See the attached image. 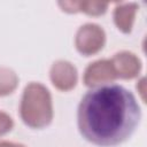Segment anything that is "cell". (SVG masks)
Wrapping results in <instances>:
<instances>
[{
	"instance_id": "cell-7",
	"label": "cell",
	"mask_w": 147,
	"mask_h": 147,
	"mask_svg": "<svg viewBox=\"0 0 147 147\" xmlns=\"http://www.w3.org/2000/svg\"><path fill=\"white\" fill-rule=\"evenodd\" d=\"M139 6L136 2H118L113 11V20L116 28L123 33H130L133 29Z\"/></svg>"
},
{
	"instance_id": "cell-6",
	"label": "cell",
	"mask_w": 147,
	"mask_h": 147,
	"mask_svg": "<svg viewBox=\"0 0 147 147\" xmlns=\"http://www.w3.org/2000/svg\"><path fill=\"white\" fill-rule=\"evenodd\" d=\"M115 75L121 79H133L138 77L142 69L141 60L130 51H121L110 59Z\"/></svg>"
},
{
	"instance_id": "cell-3",
	"label": "cell",
	"mask_w": 147,
	"mask_h": 147,
	"mask_svg": "<svg viewBox=\"0 0 147 147\" xmlns=\"http://www.w3.org/2000/svg\"><path fill=\"white\" fill-rule=\"evenodd\" d=\"M107 41L106 31L96 23H85L80 25L75 34V47L84 56L98 54Z\"/></svg>"
},
{
	"instance_id": "cell-9",
	"label": "cell",
	"mask_w": 147,
	"mask_h": 147,
	"mask_svg": "<svg viewBox=\"0 0 147 147\" xmlns=\"http://www.w3.org/2000/svg\"><path fill=\"white\" fill-rule=\"evenodd\" d=\"M108 2L106 1H93V0H82L77 1L78 13H84L90 16H100L107 11Z\"/></svg>"
},
{
	"instance_id": "cell-8",
	"label": "cell",
	"mask_w": 147,
	"mask_h": 147,
	"mask_svg": "<svg viewBox=\"0 0 147 147\" xmlns=\"http://www.w3.org/2000/svg\"><path fill=\"white\" fill-rule=\"evenodd\" d=\"M18 82L20 78L13 69L0 67V96H7L14 93L18 86Z\"/></svg>"
},
{
	"instance_id": "cell-13",
	"label": "cell",
	"mask_w": 147,
	"mask_h": 147,
	"mask_svg": "<svg viewBox=\"0 0 147 147\" xmlns=\"http://www.w3.org/2000/svg\"><path fill=\"white\" fill-rule=\"evenodd\" d=\"M0 147H26L23 144L20 142H14V141H8V140H0Z\"/></svg>"
},
{
	"instance_id": "cell-4",
	"label": "cell",
	"mask_w": 147,
	"mask_h": 147,
	"mask_svg": "<svg viewBox=\"0 0 147 147\" xmlns=\"http://www.w3.org/2000/svg\"><path fill=\"white\" fill-rule=\"evenodd\" d=\"M116 79L110 59H99L91 62L83 74V83L90 88L109 85Z\"/></svg>"
},
{
	"instance_id": "cell-12",
	"label": "cell",
	"mask_w": 147,
	"mask_h": 147,
	"mask_svg": "<svg viewBox=\"0 0 147 147\" xmlns=\"http://www.w3.org/2000/svg\"><path fill=\"white\" fill-rule=\"evenodd\" d=\"M137 90H138V92L140 93L141 99H142L144 102H145V78H144V77L140 78L139 82L137 83Z\"/></svg>"
},
{
	"instance_id": "cell-2",
	"label": "cell",
	"mask_w": 147,
	"mask_h": 147,
	"mask_svg": "<svg viewBox=\"0 0 147 147\" xmlns=\"http://www.w3.org/2000/svg\"><path fill=\"white\" fill-rule=\"evenodd\" d=\"M53 99L49 90L39 82L29 83L22 93L20 117L31 129H44L53 119Z\"/></svg>"
},
{
	"instance_id": "cell-10",
	"label": "cell",
	"mask_w": 147,
	"mask_h": 147,
	"mask_svg": "<svg viewBox=\"0 0 147 147\" xmlns=\"http://www.w3.org/2000/svg\"><path fill=\"white\" fill-rule=\"evenodd\" d=\"M14 127V121L9 114L0 110V137L10 132Z\"/></svg>"
},
{
	"instance_id": "cell-11",
	"label": "cell",
	"mask_w": 147,
	"mask_h": 147,
	"mask_svg": "<svg viewBox=\"0 0 147 147\" xmlns=\"http://www.w3.org/2000/svg\"><path fill=\"white\" fill-rule=\"evenodd\" d=\"M59 6L61 7V9L65 13H78L77 9V1H60Z\"/></svg>"
},
{
	"instance_id": "cell-5",
	"label": "cell",
	"mask_w": 147,
	"mask_h": 147,
	"mask_svg": "<svg viewBox=\"0 0 147 147\" xmlns=\"http://www.w3.org/2000/svg\"><path fill=\"white\" fill-rule=\"evenodd\" d=\"M49 79L53 86L61 92L74 90L78 82V71L75 64L67 60L53 62L49 69Z\"/></svg>"
},
{
	"instance_id": "cell-1",
	"label": "cell",
	"mask_w": 147,
	"mask_h": 147,
	"mask_svg": "<svg viewBox=\"0 0 147 147\" xmlns=\"http://www.w3.org/2000/svg\"><path fill=\"white\" fill-rule=\"evenodd\" d=\"M141 118L140 106L127 88L109 84L91 88L77 109V125L82 137L101 147L126 141Z\"/></svg>"
}]
</instances>
